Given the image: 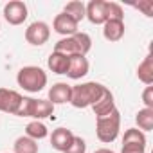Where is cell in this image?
Instances as JSON below:
<instances>
[{
    "mask_svg": "<svg viewBox=\"0 0 153 153\" xmlns=\"http://www.w3.org/2000/svg\"><path fill=\"white\" fill-rule=\"evenodd\" d=\"M22 96L16 90H9V88H0V112L4 114H11L16 115L20 103H22Z\"/></svg>",
    "mask_w": 153,
    "mask_h": 153,
    "instance_id": "52a82bcc",
    "label": "cell"
},
{
    "mask_svg": "<svg viewBox=\"0 0 153 153\" xmlns=\"http://www.w3.org/2000/svg\"><path fill=\"white\" fill-rule=\"evenodd\" d=\"M137 78L144 85H148V87L153 83V58H151V54H148L142 59V63H139V67H137Z\"/></svg>",
    "mask_w": 153,
    "mask_h": 153,
    "instance_id": "2e32d148",
    "label": "cell"
},
{
    "mask_svg": "<svg viewBox=\"0 0 153 153\" xmlns=\"http://www.w3.org/2000/svg\"><path fill=\"white\" fill-rule=\"evenodd\" d=\"M105 15H106V20L124 22V11L117 2H105Z\"/></svg>",
    "mask_w": 153,
    "mask_h": 153,
    "instance_id": "cb8c5ba5",
    "label": "cell"
},
{
    "mask_svg": "<svg viewBox=\"0 0 153 153\" xmlns=\"http://www.w3.org/2000/svg\"><path fill=\"white\" fill-rule=\"evenodd\" d=\"M54 105L49 99H33V97H24L20 103V108L16 112L18 117H33L34 121H42L49 115H52Z\"/></svg>",
    "mask_w": 153,
    "mask_h": 153,
    "instance_id": "277c9868",
    "label": "cell"
},
{
    "mask_svg": "<svg viewBox=\"0 0 153 153\" xmlns=\"http://www.w3.org/2000/svg\"><path fill=\"white\" fill-rule=\"evenodd\" d=\"M29 16L27 6L22 0H11L4 6V18L9 25H22Z\"/></svg>",
    "mask_w": 153,
    "mask_h": 153,
    "instance_id": "5b68a950",
    "label": "cell"
},
{
    "mask_svg": "<svg viewBox=\"0 0 153 153\" xmlns=\"http://www.w3.org/2000/svg\"><path fill=\"white\" fill-rule=\"evenodd\" d=\"M15 153H38V142L22 135L15 140Z\"/></svg>",
    "mask_w": 153,
    "mask_h": 153,
    "instance_id": "44dd1931",
    "label": "cell"
},
{
    "mask_svg": "<svg viewBox=\"0 0 153 153\" xmlns=\"http://www.w3.org/2000/svg\"><path fill=\"white\" fill-rule=\"evenodd\" d=\"M103 36L108 42H119L124 36V22H121V20H106L103 24Z\"/></svg>",
    "mask_w": 153,
    "mask_h": 153,
    "instance_id": "5bb4252c",
    "label": "cell"
},
{
    "mask_svg": "<svg viewBox=\"0 0 153 153\" xmlns=\"http://www.w3.org/2000/svg\"><path fill=\"white\" fill-rule=\"evenodd\" d=\"M119 130H121V114L117 108L112 110L108 115L97 117L96 121V135L105 144L114 142L119 135Z\"/></svg>",
    "mask_w": 153,
    "mask_h": 153,
    "instance_id": "3957f363",
    "label": "cell"
},
{
    "mask_svg": "<svg viewBox=\"0 0 153 153\" xmlns=\"http://www.w3.org/2000/svg\"><path fill=\"white\" fill-rule=\"evenodd\" d=\"M142 101H144V108H153V87H146L142 92Z\"/></svg>",
    "mask_w": 153,
    "mask_h": 153,
    "instance_id": "484cf974",
    "label": "cell"
},
{
    "mask_svg": "<svg viewBox=\"0 0 153 153\" xmlns=\"http://www.w3.org/2000/svg\"><path fill=\"white\" fill-rule=\"evenodd\" d=\"M72 140H74V133H72L70 130H67V128H58V130H54L52 135H51V144H52V148H54L56 151H61V153H65V149L72 144Z\"/></svg>",
    "mask_w": 153,
    "mask_h": 153,
    "instance_id": "4fadbf2b",
    "label": "cell"
},
{
    "mask_svg": "<svg viewBox=\"0 0 153 153\" xmlns=\"http://www.w3.org/2000/svg\"><path fill=\"white\" fill-rule=\"evenodd\" d=\"M25 135L29 139H33V140L38 142V140H42V139H45L49 135V130H47V126L42 121H31L25 126Z\"/></svg>",
    "mask_w": 153,
    "mask_h": 153,
    "instance_id": "ac0fdd59",
    "label": "cell"
},
{
    "mask_svg": "<svg viewBox=\"0 0 153 153\" xmlns=\"http://www.w3.org/2000/svg\"><path fill=\"white\" fill-rule=\"evenodd\" d=\"M92 112L96 114V117H103V115H108L112 110H115V101H114V94L105 87L103 90V96L90 106Z\"/></svg>",
    "mask_w": 153,
    "mask_h": 153,
    "instance_id": "7c38bea8",
    "label": "cell"
},
{
    "mask_svg": "<svg viewBox=\"0 0 153 153\" xmlns=\"http://www.w3.org/2000/svg\"><path fill=\"white\" fill-rule=\"evenodd\" d=\"M135 123L140 131H151L153 130V108H142L135 115Z\"/></svg>",
    "mask_w": 153,
    "mask_h": 153,
    "instance_id": "d6986e66",
    "label": "cell"
},
{
    "mask_svg": "<svg viewBox=\"0 0 153 153\" xmlns=\"http://www.w3.org/2000/svg\"><path fill=\"white\" fill-rule=\"evenodd\" d=\"M68 63H70V56H65L61 52H51L49 59H47V67L51 72L54 74H67L68 70Z\"/></svg>",
    "mask_w": 153,
    "mask_h": 153,
    "instance_id": "9a60e30c",
    "label": "cell"
},
{
    "mask_svg": "<svg viewBox=\"0 0 153 153\" xmlns=\"http://www.w3.org/2000/svg\"><path fill=\"white\" fill-rule=\"evenodd\" d=\"M135 7L140 9L146 16H153V2H151V0H142V2L135 4Z\"/></svg>",
    "mask_w": 153,
    "mask_h": 153,
    "instance_id": "83f0119b",
    "label": "cell"
},
{
    "mask_svg": "<svg viewBox=\"0 0 153 153\" xmlns=\"http://www.w3.org/2000/svg\"><path fill=\"white\" fill-rule=\"evenodd\" d=\"M72 38H74L76 45H78L81 56H87V54L90 52V49H92V38H90L87 33H79V31H78L76 34H72Z\"/></svg>",
    "mask_w": 153,
    "mask_h": 153,
    "instance_id": "603a6c76",
    "label": "cell"
},
{
    "mask_svg": "<svg viewBox=\"0 0 153 153\" xmlns=\"http://www.w3.org/2000/svg\"><path fill=\"white\" fill-rule=\"evenodd\" d=\"M54 52H61L65 56H81L79 54V49L76 45L74 38L72 36H67V38H61L56 45H54Z\"/></svg>",
    "mask_w": 153,
    "mask_h": 153,
    "instance_id": "e0dca14e",
    "label": "cell"
},
{
    "mask_svg": "<svg viewBox=\"0 0 153 153\" xmlns=\"http://www.w3.org/2000/svg\"><path fill=\"white\" fill-rule=\"evenodd\" d=\"M88 68H90V63H88L87 56H70L67 76L70 79H81L88 74Z\"/></svg>",
    "mask_w": 153,
    "mask_h": 153,
    "instance_id": "30bf717a",
    "label": "cell"
},
{
    "mask_svg": "<svg viewBox=\"0 0 153 153\" xmlns=\"http://www.w3.org/2000/svg\"><path fill=\"white\" fill-rule=\"evenodd\" d=\"M16 83L18 87H22L25 92L31 94H38L45 88L47 85V74L43 68L29 65V67H22L16 74Z\"/></svg>",
    "mask_w": 153,
    "mask_h": 153,
    "instance_id": "7a4b0ae2",
    "label": "cell"
},
{
    "mask_svg": "<svg viewBox=\"0 0 153 153\" xmlns=\"http://www.w3.org/2000/svg\"><path fill=\"white\" fill-rule=\"evenodd\" d=\"M85 151H87V142H85V139L76 137V135H74L72 144L65 149V153H85Z\"/></svg>",
    "mask_w": 153,
    "mask_h": 153,
    "instance_id": "d4e9b609",
    "label": "cell"
},
{
    "mask_svg": "<svg viewBox=\"0 0 153 153\" xmlns=\"http://www.w3.org/2000/svg\"><path fill=\"white\" fill-rule=\"evenodd\" d=\"M94 153H115V151H112V149H108V148H99V149H96Z\"/></svg>",
    "mask_w": 153,
    "mask_h": 153,
    "instance_id": "f1b7e54d",
    "label": "cell"
},
{
    "mask_svg": "<svg viewBox=\"0 0 153 153\" xmlns=\"http://www.w3.org/2000/svg\"><path fill=\"white\" fill-rule=\"evenodd\" d=\"M123 144H142V146H146V135L139 128H128L124 131Z\"/></svg>",
    "mask_w": 153,
    "mask_h": 153,
    "instance_id": "7402d4cb",
    "label": "cell"
},
{
    "mask_svg": "<svg viewBox=\"0 0 153 153\" xmlns=\"http://www.w3.org/2000/svg\"><path fill=\"white\" fill-rule=\"evenodd\" d=\"M49 38H51V27H49L45 22H42V20L33 22V24L25 29V40H27V43H31V45L40 47V45L47 43Z\"/></svg>",
    "mask_w": 153,
    "mask_h": 153,
    "instance_id": "8992f818",
    "label": "cell"
},
{
    "mask_svg": "<svg viewBox=\"0 0 153 153\" xmlns=\"http://www.w3.org/2000/svg\"><path fill=\"white\" fill-rule=\"evenodd\" d=\"M105 2H106V0H90V2L85 6V18H88L90 24H94V25H103V24L106 22Z\"/></svg>",
    "mask_w": 153,
    "mask_h": 153,
    "instance_id": "9c48e42d",
    "label": "cell"
},
{
    "mask_svg": "<svg viewBox=\"0 0 153 153\" xmlns=\"http://www.w3.org/2000/svg\"><path fill=\"white\" fill-rule=\"evenodd\" d=\"M78 25H79L78 22H76L74 18H70L68 15H65V13L56 15L54 22H52V29H54L58 34H61L63 38L72 36V34L78 33Z\"/></svg>",
    "mask_w": 153,
    "mask_h": 153,
    "instance_id": "ba28073f",
    "label": "cell"
},
{
    "mask_svg": "<svg viewBox=\"0 0 153 153\" xmlns=\"http://www.w3.org/2000/svg\"><path fill=\"white\" fill-rule=\"evenodd\" d=\"M63 13H65V15H68L70 18H74L76 22L79 24V22L85 18V4H83V2H79V0H72V2L65 4Z\"/></svg>",
    "mask_w": 153,
    "mask_h": 153,
    "instance_id": "ffe728a7",
    "label": "cell"
},
{
    "mask_svg": "<svg viewBox=\"0 0 153 153\" xmlns=\"http://www.w3.org/2000/svg\"><path fill=\"white\" fill-rule=\"evenodd\" d=\"M103 90H105V85L96 83V81L74 85L72 96H70V105L74 108H88L103 96Z\"/></svg>",
    "mask_w": 153,
    "mask_h": 153,
    "instance_id": "6da1fadb",
    "label": "cell"
},
{
    "mask_svg": "<svg viewBox=\"0 0 153 153\" xmlns=\"http://www.w3.org/2000/svg\"><path fill=\"white\" fill-rule=\"evenodd\" d=\"M70 96H72V87L68 83H54L49 88V101L54 106L70 103Z\"/></svg>",
    "mask_w": 153,
    "mask_h": 153,
    "instance_id": "8fae6325",
    "label": "cell"
},
{
    "mask_svg": "<svg viewBox=\"0 0 153 153\" xmlns=\"http://www.w3.org/2000/svg\"><path fill=\"white\" fill-rule=\"evenodd\" d=\"M121 153H146V146H142V144H123Z\"/></svg>",
    "mask_w": 153,
    "mask_h": 153,
    "instance_id": "4316f807",
    "label": "cell"
}]
</instances>
